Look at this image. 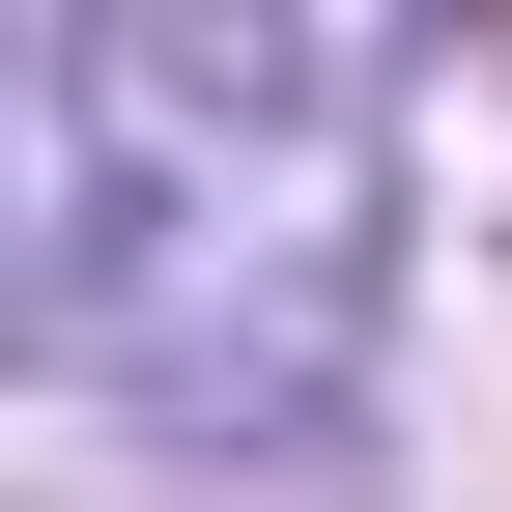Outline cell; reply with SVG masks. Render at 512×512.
Masks as SVG:
<instances>
[{
    "label": "cell",
    "mask_w": 512,
    "mask_h": 512,
    "mask_svg": "<svg viewBox=\"0 0 512 512\" xmlns=\"http://www.w3.org/2000/svg\"><path fill=\"white\" fill-rule=\"evenodd\" d=\"M29 342L200 456H313L399 313V57L285 0H29L0 29Z\"/></svg>",
    "instance_id": "cell-1"
}]
</instances>
